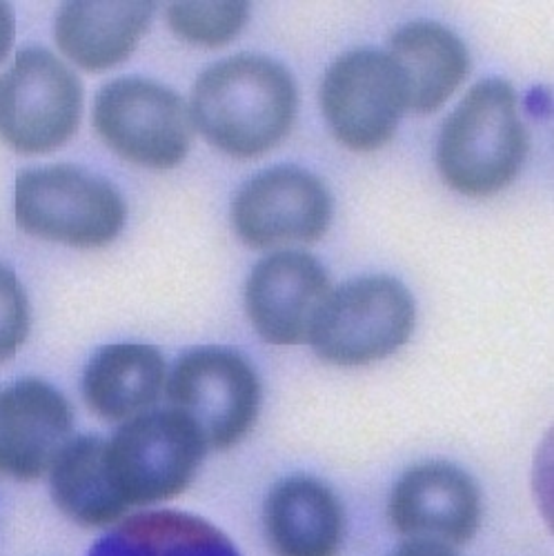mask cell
<instances>
[{"label":"cell","mask_w":554,"mask_h":556,"mask_svg":"<svg viewBox=\"0 0 554 556\" xmlns=\"http://www.w3.org/2000/svg\"><path fill=\"white\" fill-rule=\"evenodd\" d=\"M297 105V83L281 63L239 54L197 78L188 112L210 146L229 156L252 159L284 141Z\"/></svg>","instance_id":"6da1fadb"},{"label":"cell","mask_w":554,"mask_h":556,"mask_svg":"<svg viewBox=\"0 0 554 556\" xmlns=\"http://www.w3.org/2000/svg\"><path fill=\"white\" fill-rule=\"evenodd\" d=\"M528 154L515 87L503 78L477 83L445 118L437 146V167L450 190L490 197L505 190Z\"/></svg>","instance_id":"7a4b0ae2"},{"label":"cell","mask_w":554,"mask_h":556,"mask_svg":"<svg viewBox=\"0 0 554 556\" xmlns=\"http://www.w3.org/2000/svg\"><path fill=\"white\" fill-rule=\"evenodd\" d=\"M14 212L27 235L83 250L112 243L127 218L123 197L105 178L72 165L21 172Z\"/></svg>","instance_id":"3957f363"},{"label":"cell","mask_w":554,"mask_h":556,"mask_svg":"<svg viewBox=\"0 0 554 556\" xmlns=\"http://www.w3.org/2000/svg\"><path fill=\"white\" fill-rule=\"evenodd\" d=\"M414 326L417 305L401 281L361 276L330 292L307 341L320 361L367 365L399 352Z\"/></svg>","instance_id":"277c9868"},{"label":"cell","mask_w":554,"mask_h":556,"mask_svg":"<svg viewBox=\"0 0 554 556\" xmlns=\"http://www.w3.org/2000/svg\"><path fill=\"white\" fill-rule=\"evenodd\" d=\"M199 428L176 409H150L108 441V470L131 509L169 501L190 488L207 454Z\"/></svg>","instance_id":"5b68a950"},{"label":"cell","mask_w":554,"mask_h":556,"mask_svg":"<svg viewBox=\"0 0 554 556\" xmlns=\"http://www.w3.org/2000/svg\"><path fill=\"white\" fill-rule=\"evenodd\" d=\"M172 409L199 428L207 447L229 450L254 428L261 409V379L241 354L199 348L180 356L167 377Z\"/></svg>","instance_id":"8992f818"},{"label":"cell","mask_w":554,"mask_h":556,"mask_svg":"<svg viewBox=\"0 0 554 556\" xmlns=\"http://www.w3.org/2000/svg\"><path fill=\"white\" fill-rule=\"evenodd\" d=\"M95 127L112 152L150 169L180 165L192 143L190 112L176 91L141 76L101 87Z\"/></svg>","instance_id":"52a82bcc"},{"label":"cell","mask_w":554,"mask_h":556,"mask_svg":"<svg viewBox=\"0 0 554 556\" xmlns=\"http://www.w3.org/2000/svg\"><path fill=\"white\" fill-rule=\"evenodd\" d=\"M83 85L52 52L23 50L0 76V138L21 154L65 146L78 129Z\"/></svg>","instance_id":"ba28073f"},{"label":"cell","mask_w":554,"mask_h":556,"mask_svg":"<svg viewBox=\"0 0 554 556\" xmlns=\"http://www.w3.org/2000/svg\"><path fill=\"white\" fill-rule=\"evenodd\" d=\"M320 110L337 141L354 152H375L392 141L405 112L403 85L386 52L354 50L323 76Z\"/></svg>","instance_id":"9c48e42d"},{"label":"cell","mask_w":554,"mask_h":556,"mask_svg":"<svg viewBox=\"0 0 554 556\" xmlns=\"http://www.w3.org/2000/svg\"><path fill=\"white\" fill-rule=\"evenodd\" d=\"M332 197L323 180L301 167L279 165L250 178L232 203L239 239L254 248L314 243L332 223Z\"/></svg>","instance_id":"30bf717a"},{"label":"cell","mask_w":554,"mask_h":556,"mask_svg":"<svg viewBox=\"0 0 554 556\" xmlns=\"http://www.w3.org/2000/svg\"><path fill=\"white\" fill-rule=\"evenodd\" d=\"M388 519L405 541L466 545L481 526V492L466 470L428 460L405 470L394 483Z\"/></svg>","instance_id":"8fae6325"},{"label":"cell","mask_w":554,"mask_h":556,"mask_svg":"<svg viewBox=\"0 0 554 556\" xmlns=\"http://www.w3.org/2000/svg\"><path fill=\"white\" fill-rule=\"evenodd\" d=\"M330 292V276L314 256L294 250L274 252L248 276L245 309L263 341L299 345L310 339Z\"/></svg>","instance_id":"7c38bea8"},{"label":"cell","mask_w":554,"mask_h":556,"mask_svg":"<svg viewBox=\"0 0 554 556\" xmlns=\"http://www.w3.org/2000/svg\"><path fill=\"white\" fill-rule=\"evenodd\" d=\"M74 430V409L42 379H21L0 392V475L36 481L50 472Z\"/></svg>","instance_id":"4fadbf2b"},{"label":"cell","mask_w":554,"mask_h":556,"mask_svg":"<svg viewBox=\"0 0 554 556\" xmlns=\"http://www.w3.org/2000/svg\"><path fill=\"white\" fill-rule=\"evenodd\" d=\"M263 526L274 556H339L345 509L330 485L294 475L269 490Z\"/></svg>","instance_id":"5bb4252c"},{"label":"cell","mask_w":554,"mask_h":556,"mask_svg":"<svg viewBox=\"0 0 554 556\" xmlns=\"http://www.w3.org/2000/svg\"><path fill=\"white\" fill-rule=\"evenodd\" d=\"M156 5L143 0H74L54 23L61 52L87 72L123 63L146 36Z\"/></svg>","instance_id":"9a60e30c"},{"label":"cell","mask_w":554,"mask_h":556,"mask_svg":"<svg viewBox=\"0 0 554 556\" xmlns=\"http://www.w3.org/2000/svg\"><path fill=\"white\" fill-rule=\"evenodd\" d=\"M401 85L405 112H437L464 83L470 56L466 42L439 23H407L399 27L388 52Z\"/></svg>","instance_id":"2e32d148"},{"label":"cell","mask_w":554,"mask_h":556,"mask_svg":"<svg viewBox=\"0 0 554 556\" xmlns=\"http://www.w3.org/2000/svg\"><path fill=\"white\" fill-rule=\"evenodd\" d=\"M167 383L163 354L148 343H112L85 367L83 396L103 421L125 424L152 409Z\"/></svg>","instance_id":"e0dca14e"},{"label":"cell","mask_w":554,"mask_h":556,"mask_svg":"<svg viewBox=\"0 0 554 556\" xmlns=\"http://www.w3.org/2000/svg\"><path fill=\"white\" fill-rule=\"evenodd\" d=\"M105 452L108 441L101 437L70 439L48 472L56 507L83 528L116 526L129 513L110 477Z\"/></svg>","instance_id":"ac0fdd59"},{"label":"cell","mask_w":554,"mask_h":556,"mask_svg":"<svg viewBox=\"0 0 554 556\" xmlns=\"http://www.w3.org/2000/svg\"><path fill=\"white\" fill-rule=\"evenodd\" d=\"M87 556H243L214 523L176 509H152L118 521Z\"/></svg>","instance_id":"d6986e66"},{"label":"cell","mask_w":554,"mask_h":556,"mask_svg":"<svg viewBox=\"0 0 554 556\" xmlns=\"http://www.w3.org/2000/svg\"><path fill=\"white\" fill-rule=\"evenodd\" d=\"M250 18V3L223 0V3H172L167 23L172 31L199 48H223L235 40Z\"/></svg>","instance_id":"ffe728a7"},{"label":"cell","mask_w":554,"mask_h":556,"mask_svg":"<svg viewBox=\"0 0 554 556\" xmlns=\"http://www.w3.org/2000/svg\"><path fill=\"white\" fill-rule=\"evenodd\" d=\"M32 326L29 301L18 276L0 265V365L8 363L23 348Z\"/></svg>","instance_id":"44dd1931"},{"label":"cell","mask_w":554,"mask_h":556,"mask_svg":"<svg viewBox=\"0 0 554 556\" xmlns=\"http://www.w3.org/2000/svg\"><path fill=\"white\" fill-rule=\"evenodd\" d=\"M392 556H458L454 547L432 541H405L401 543Z\"/></svg>","instance_id":"7402d4cb"},{"label":"cell","mask_w":554,"mask_h":556,"mask_svg":"<svg viewBox=\"0 0 554 556\" xmlns=\"http://www.w3.org/2000/svg\"><path fill=\"white\" fill-rule=\"evenodd\" d=\"M14 12L8 3H0V63L5 61V56L12 50L14 42Z\"/></svg>","instance_id":"603a6c76"}]
</instances>
